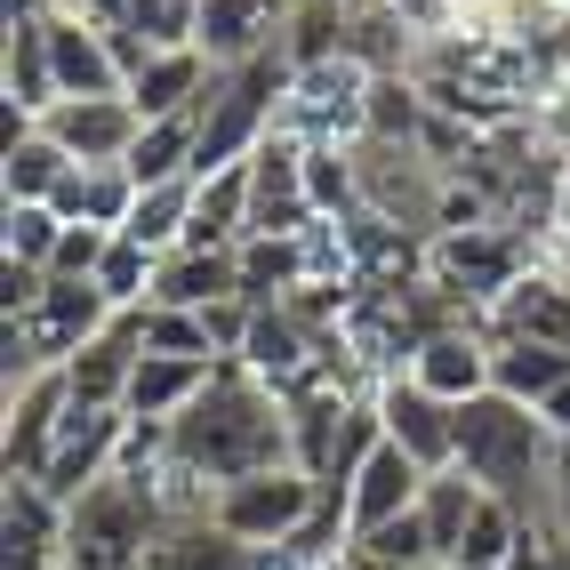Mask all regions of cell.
<instances>
[{"label":"cell","mask_w":570,"mask_h":570,"mask_svg":"<svg viewBox=\"0 0 570 570\" xmlns=\"http://www.w3.org/2000/svg\"><path fill=\"white\" fill-rule=\"evenodd\" d=\"M554 530H562V547H570V450H562V474H554Z\"/></svg>","instance_id":"cell-35"},{"label":"cell","mask_w":570,"mask_h":570,"mask_svg":"<svg viewBox=\"0 0 570 570\" xmlns=\"http://www.w3.org/2000/svg\"><path fill=\"white\" fill-rule=\"evenodd\" d=\"M217 377V354H145L129 377V417H185L202 402V386Z\"/></svg>","instance_id":"cell-20"},{"label":"cell","mask_w":570,"mask_h":570,"mask_svg":"<svg viewBox=\"0 0 570 570\" xmlns=\"http://www.w3.org/2000/svg\"><path fill=\"white\" fill-rule=\"evenodd\" d=\"M0 81H9V105H24L32 121L57 105V65H49V9L32 17H9V65H0Z\"/></svg>","instance_id":"cell-23"},{"label":"cell","mask_w":570,"mask_h":570,"mask_svg":"<svg viewBox=\"0 0 570 570\" xmlns=\"http://www.w3.org/2000/svg\"><path fill=\"white\" fill-rule=\"evenodd\" d=\"M169 459L202 482H242L257 466H289L297 442H289V394L274 377H257L249 362L217 354V377L202 386V402L169 417Z\"/></svg>","instance_id":"cell-1"},{"label":"cell","mask_w":570,"mask_h":570,"mask_svg":"<svg viewBox=\"0 0 570 570\" xmlns=\"http://www.w3.org/2000/svg\"><path fill=\"white\" fill-rule=\"evenodd\" d=\"M49 65H57V97L129 89V65H121V49H112V24H97L81 9H57V0H49Z\"/></svg>","instance_id":"cell-12"},{"label":"cell","mask_w":570,"mask_h":570,"mask_svg":"<svg viewBox=\"0 0 570 570\" xmlns=\"http://www.w3.org/2000/svg\"><path fill=\"white\" fill-rule=\"evenodd\" d=\"M194 17H202V0H129L121 24L145 32L154 49H177V41H194Z\"/></svg>","instance_id":"cell-31"},{"label":"cell","mask_w":570,"mask_h":570,"mask_svg":"<svg viewBox=\"0 0 570 570\" xmlns=\"http://www.w3.org/2000/svg\"><path fill=\"white\" fill-rule=\"evenodd\" d=\"M562 450H570V442H562Z\"/></svg>","instance_id":"cell-36"},{"label":"cell","mask_w":570,"mask_h":570,"mask_svg":"<svg viewBox=\"0 0 570 570\" xmlns=\"http://www.w3.org/2000/svg\"><path fill=\"white\" fill-rule=\"evenodd\" d=\"M49 209L65 225H112L121 234L129 209H137V177H129V161H72L65 185L49 194Z\"/></svg>","instance_id":"cell-19"},{"label":"cell","mask_w":570,"mask_h":570,"mask_svg":"<svg viewBox=\"0 0 570 570\" xmlns=\"http://www.w3.org/2000/svg\"><path fill=\"white\" fill-rule=\"evenodd\" d=\"M137 337H145V354H209V322L194 306H137Z\"/></svg>","instance_id":"cell-30"},{"label":"cell","mask_w":570,"mask_h":570,"mask_svg":"<svg viewBox=\"0 0 570 570\" xmlns=\"http://www.w3.org/2000/svg\"><path fill=\"white\" fill-rule=\"evenodd\" d=\"M539 417H547V426H554V442H570V377H562V386L539 402Z\"/></svg>","instance_id":"cell-34"},{"label":"cell","mask_w":570,"mask_h":570,"mask_svg":"<svg viewBox=\"0 0 570 570\" xmlns=\"http://www.w3.org/2000/svg\"><path fill=\"white\" fill-rule=\"evenodd\" d=\"M121 442H129V410H81V402H72L65 410V434L49 450V466L32 474V482H41L57 507H72L81 490H97L112 466H121Z\"/></svg>","instance_id":"cell-8"},{"label":"cell","mask_w":570,"mask_h":570,"mask_svg":"<svg viewBox=\"0 0 570 570\" xmlns=\"http://www.w3.org/2000/svg\"><path fill=\"white\" fill-rule=\"evenodd\" d=\"M282 24H289V0H202L194 49L225 72V65H249L265 49H282Z\"/></svg>","instance_id":"cell-15"},{"label":"cell","mask_w":570,"mask_h":570,"mask_svg":"<svg viewBox=\"0 0 570 570\" xmlns=\"http://www.w3.org/2000/svg\"><path fill=\"white\" fill-rule=\"evenodd\" d=\"M161 499L145 474H121L112 466L97 490L65 507V570H154V547H161Z\"/></svg>","instance_id":"cell-3"},{"label":"cell","mask_w":570,"mask_h":570,"mask_svg":"<svg viewBox=\"0 0 570 570\" xmlns=\"http://www.w3.org/2000/svg\"><path fill=\"white\" fill-rule=\"evenodd\" d=\"M474 507H482V482H474L466 466H442V474H426V490H417V514H426V530H434V554H442V562L459 554V539H466Z\"/></svg>","instance_id":"cell-28"},{"label":"cell","mask_w":570,"mask_h":570,"mask_svg":"<svg viewBox=\"0 0 570 570\" xmlns=\"http://www.w3.org/2000/svg\"><path fill=\"white\" fill-rule=\"evenodd\" d=\"M194 194H202V177H169V185H137V209L121 234H137L145 249H185V225H194Z\"/></svg>","instance_id":"cell-27"},{"label":"cell","mask_w":570,"mask_h":570,"mask_svg":"<svg viewBox=\"0 0 570 570\" xmlns=\"http://www.w3.org/2000/svg\"><path fill=\"white\" fill-rule=\"evenodd\" d=\"M249 242V161L209 169L194 194V225H185V249H242Z\"/></svg>","instance_id":"cell-21"},{"label":"cell","mask_w":570,"mask_h":570,"mask_svg":"<svg viewBox=\"0 0 570 570\" xmlns=\"http://www.w3.org/2000/svg\"><path fill=\"white\" fill-rule=\"evenodd\" d=\"M314 507H322V482L289 459V466H257V474H242V482H225L209 514L234 530V539L274 547V539H297V530L314 522Z\"/></svg>","instance_id":"cell-6"},{"label":"cell","mask_w":570,"mask_h":570,"mask_svg":"<svg viewBox=\"0 0 570 570\" xmlns=\"http://www.w3.org/2000/svg\"><path fill=\"white\" fill-rule=\"evenodd\" d=\"M209 81H217V65L194 41H177V49H154L129 72V105L145 112V121H161V112H202Z\"/></svg>","instance_id":"cell-18"},{"label":"cell","mask_w":570,"mask_h":570,"mask_svg":"<svg viewBox=\"0 0 570 570\" xmlns=\"http://www.w3.org/2000/svg\"><path fill=\"white\" fill-rule=\"evenodd\" d=\"M289 72H297L289 49H265V57H249V65H225V72H217L209 97H202V161H194V177L249 161L257 145L282 129Z\"/></svg>","instance_id":"cell-4"},{"label":"cell","mask_w":570,"mask_h":570,"mask_svg":"<svg viewBox=\"0 0 570 570\" xmlns=\"http://www.w3.org/2000/svg\"><path fill=\"white\" fill-rule=\"evenodd\" d=\"M417 490H426V466H417L402 442H377L370 459L354 466V482H346V539L362 547L370 530L402 522V514L417 507Z\"/></svg>","instance_id":"cell-14"},{"label":"cell","mask_w":570,"mask_h":570,"mask_svg":"<svg viewBox=\"0 0 570 570\" xmlns=\"http://www.w3.org/2000/svg\"><path fill=\"white\" fill-rule=\"evenodd\" d=\"M482 330L490 337H539V346L570 354V249L547 242L539 257H530V274L482 314Z\"/></svg>","instance_id":"cell-9"},{"label":"cell","mask_w":570,"mask_h":570,"mask_svg":"<svg viewBox=\"0 0 570 570\" xmlns=\"http://www.w3.org/2000/svg\"><path fill=\"white\" fill-rule=\"evenodd\" d=\"M65 410H72L65 370H41V377H24V386H9V474L49 466V450L65 434Z\"/></svg>","instance_id":"cell-17"},{"label":"cell","mask_w":570,"mask_h":570,"mask_svg":"<svg viewBox=\"0 0 570 570\" xmlns=\"http://www.w3.org/2000/svg\"><path fill=\"white\" fill-rule=\"evenodd\" d=\"M105 249H112V225H65V242H57V257H49V274H65V282H97Z\"/></svg>","instance_id":"cell-32"},{"label":"cell","mask_w":570,"mask_h":570,"mask_svg":"<svg viewBox=\"0 0 570 570\" xmlns=\"http://www.w3.org/2000/svg\"><path fill=\"white\" fill-rule=\"evenodd\" d=\"M57 242H65V217H57L49 202H9V217H0V257L41 265V274H49Z\"/></svg>","instance_id":"cell-29"},{"label":"cell","mask_w":570,"mask_h":570,"mask_svg":"<svg viewBox=\"0 0 570 570\" xmlns=\"http://www.w3.org/2000/svg\"><path fill=\"white\" fill-rule=\"evenodd\" d=\"M547 242L570 249V161H562V177H554V225H547Z\"/></svg>","instance_id":"cell-33"},{"label":"cell","mask_w":570,"mask_h":570,"mask_svg":"<svg viewBox=\"0 0 570 570\" xmlns=\"http://www.w3.org/2000/svg\"><path fill=\"white\" fill-rule=\"evenodd\" d=\"M41 129L65 145L72 161H129L145 112L129 105V89H112V97H57V105L41 112Z\"/></svg>","instance_id":"cell-13"},{"label":"cell","mask_w":570,"mask_h":570,"mask_svg":"<svg viewBox=\"0 0 570 570\" xmlns=\"http://www.w3.org/2000/svg\"><path fill=\"white\" fill-rule=\"evenodd\" d=\"M137 362H145V337H137V314H112L81 354L65 362V386H72V402L81 410H121L129 402V377H137Z\"/></svg>","instance_id":"cell-16"},{"label":"cell","mask_w":570,"mask_h":570,"mask_svg":"<svg viewBox=\"0 0 570 570\" xmlns=\"http://www.w3.org/2000/svg\"><path fill=\"white\" fill-rule=\"evenodd\" d=\"M562 377H570V354L562 346H539V337H490V386H499V394H514V402L539 410Z\"/></svg>","instance_id":"cell-25"},{"label":"cell","mask_w":570,"mask_h":570,"mask_svg":"<svg viewBox=\"0 0 570 570\" xmlns=\"http://www.w3.org/2000/svg\"><path fill=\"white\" fill-rule=\"evenodd\" d=\"M161 306H217V297H242V249H169L161 257V282H154Z\"/></svg>","instance_id":"cell-22"},{"label":"cell","mask_w":570,"mask_h":570,"mask_svg":"<svg viewBox=\"0 0 570 570\" xmlns=\"http://www.w3.org/2000/svg\"><path fill=\"white\" fill-rule=\"evenodd\" d=\"M459 466L490 490V499H507L522 514H547L554 507V474H562V442L530 402L490 386V394L459 402Z\"/></svg>","instance_id":"cell-2"},{"label":"cell","mask_w":570,"mask_h":570,"mask_svg":"<svg viewBox=\"0 0 570 570\" xmlns=\"http://www.w3.org/2000/svg\"><path fill=\"white\" fill-rule=\"evenodd\" d=\"M194 161H202V112H161V121H145L137 145H129V177L137 185L194 177Z\"/></svg>","instance_id":"cell-26"},{"label":"cell","mask_w":570,"mask_h":570,"mask_svg":"<svg viewBox=\"0 0 570 570\" xmlns=\"http://www.w3.org/2000/svg\"><path fill=\"white\" fill-rule=\"evenodd\" d=\"M322 209L306 194V137L274 129L249 154V234H306Z\"/></svg>","instance_id":"cell-10"},{"label":"cell","mask_w":570,"mask_h":570,"mask_svg":"<svg viewBox=\"0 0 570 570\" xmlns=\"http://www.w3.org/2000/svg\"><path fill=\"white\" fill-rule=\"evenodd\" d=\"M154 570H257V547L234 539L217 514H194V522H169L161 530Z\"/></svg>","instance_id":"cell-24"},{"label":"cell","mask_w":570,"mask_h":570,"mask_svg":"<svg viewBox=\"0 0 570 570\" xmlns=\"http://www.w3.org/2000/svg\"><path fill=\"white\" fill-rule=\"evenodd\" d=\"M417 386H434L442 402H474V394H490V330H482V314H450L442 330H426L410 346V362H402Z\"/></svg>","instance_id":"cell-11"},{"label":"cell","mask_w":570,"mask_h":570,"mask_svg":"<svg viewBox=\"0 0 570 570\" xmlns=\"http://www.w3.org/2000/svg\"><path fill=\"white\" fill-rule=\"evenodd\" d=\"M370 402H377V417H386V442H402L426 474H442V466H459V402H442L434 386H417L410 370H394V377H377L370 386Z\"/></svg>","instance_id":"cell-7"},{"label":"cell","mask_w":570,"mask_h":570,"mask_svg":"<svg viewBox=\"0 0 570 570\" xmlns=\"http://www.w3.org/2000/svg\"><path fill=\"white\" fill-rule=\"evenodd\" d=\"M370 81H377V72L362 57L297 65L289 72V97H282V129L306 137V145H354L362 121H370Z\"/></svg>","instance_id":"cell-5"}]
</instances>
